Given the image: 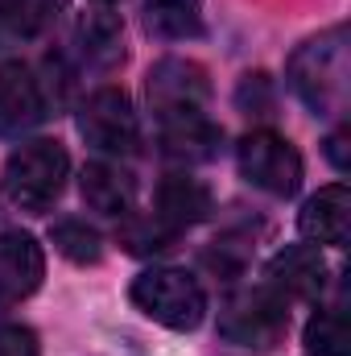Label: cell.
Returning a JSON list of instances; mask_svg holds the SVG:
<instances>
[{
  "mask_svg": "<svg viewBox=\"0 0 351 356\" xmlns=\"http://www.w3.org/2000/svg\"><path fill=\"white\" fill-rule=\"evenodd\" d=\"M236 162H240V175L248 178L252 186H261L268 195H293L302 186V154L277 137V133H248L240 145H236Z\"/></svg>",
  "mask_w": 351,
  "mask_h": 356,
  "instance_id": "5b68a950",
  "label": "cell"
},
{
  "mask_svg": "<svg viewBox=\"0 0 351 356\" xmlns=\"http://www.w3.org/2000/svg\"><path fill=\"white\" fill-rule=\"evenodd\" d=\"M298 228L314 245H348V232H351L348 186L335 182V186H323L318 195H310L306 207H302V216H298Z\"/></svg>",
  "mask_w": 351,
  "mask_h": 356,
  "instance_id": "30bf717a",
  "label": "cell"
},
{
  "mask_svg": "<svg viewBox=\"0 0 351 356\" xmlns=\"http://www.w3.org/2000/svg\"><path fill=\"white\" fill-rule=\"evenodd\" d=\"M0 356H42L37 336H33L29 327H21V323L0 327Z\"/></svg>",
  "mask_w": 351,
  "mask_h": 356,
  "instance_id": "44dd1931",
  "label": "cell"
},
{
  "mask_svg": "<svg viewBox=\"0 0 351 356\" xmlns=\"http://www.w3.org/2000/svg\"><path fill=\"white\" fill-rule=\"evenodd\" d=\"M46 277V253L29 232H4L0 236V294L4 298H29Z\"/></svg>",
  "mask_w": 351,
  "mask_h": 356,
  "instance_id": "9c48e42d",
  "label": "cell"
},
{
  "mask_svg": "<svg viewBox=\"0 0 351 356\" xmlns=\"http://www.w3.org/2000/svg\"><path fill=\"white\" fill-rule=\"evenodd\" d=\"M273 290L289 298H318L327 290V261L314 245H289L268 266Z\"/></svg>",
  "mask_w": 351,
  "mask_h": 356,
  "instance_id": "8fae6325",
  "label": "cell"
},
{
  "mask_svg": "<svg viewBox=\"0 0 351 356\" xmlns=\"http://www.w3.org/2000/svg\"><path fill=\"white\" fill-rule=\"evenodd\" d=\"M285 332H289V311L273 286L268 290H240L219 307V336L228 344L268 353L285 340Z\"/></svg>",
  "mask_w": 351,
  "mask_h": 356,
  "instance_id": "3957f363",
  "label": "cell"
},
{
  "mask_svg": "<svg viewBox=\"0 0 351 356\" xmlns=\"http://www.w3.org/2000/svg\"><path fill=\"white\" fill-rule=\"evenodd\" d=\"M219 141H223V129H219V124H211L203 112L162 120V145H166V154H174V158H186V162H207V158H215Z\"/></svg>",
  "mask_w": 351,
  "mask_h": 356,
  "instance_id": "5bb4252c",
  "label": "cell"
},
{
  "mask_svg": "<svg viewBox=\"0 0 351 356\" xmlns=\"http://www.w3.org/2000/svg\"><path fill=\"white\" fill-rule=\"evenodd\" d=\"M46 116V95L29 67L4 63L0 67V133H25Z\"/></svg>",
  "mask_w": 351,
  "mask_h": 356,
  "instance_id": "ba28073f",
  "label": "cell"
},
{
  "mask_svg": "<svg viewBox=\"0 0 351 356\" xmlns=\"http://www.w3.org/2000/svg\"><path fill=\"white\" fill-rule=\"evenodd\" d=\"M132 302L153 323L174 332H194L207 315V294L186 269H145L132 282Z\"/></svg>",
  "mask_w": 351,
  "mask_h": 356,
  "instance_id": "7a4b0ae2",
  "label": "cell"
},
{
  "mask_svg": "<svg viewBox=\"0 0 351 356\" xmlns=\"http://www.w3.org/2000/svg\"><path fill=\"white\" fill-rule=\"evenodd\" d=\"M145 21L162 38H194L198 25V0H145Z\"/></svg>",
  "mask_w": 351,
  "mask_h": 356,
  "instance_id": "2e32d148",
  "label": "cell"
},
{
  "mask_svg": "<svg viewBox=\"0 0 351 356\" xmlns=\"http://www.w3.org/2000/svg\"><path fill=\"white\" fill-rule=\"evenodd\" d=\"M306 348L314 356H351V323L343 311H318L306 323Z\"/></svg>",
  "mask_w": 351,
  "mask_h": 356,
  "instance_id": "ac0fdd59",
  "label": "cell"
},
{
  "mask_svg": "<svg viewBox=\"0 0 351 356\" xmlns=\"http://www.w3.org/2000/svg\"><path fill=\"white\" fill-rule=\"evenodd\" d=\"M79 46H83V54H87V63L95 67H112V63H120L124 58V25H120V17L116 13H87L83 21H79Z\"/></svg>",
  "mask_w": 351,
  "mask_h": 356,
  "instance_id": "9a60e30c",
  "label": "cell"
},
{
  "mask_svg": "<svg viewBox=\"0 0 351 356\" xmlns=\"http://www.w3.org/2000/svg\"><path fill=\"white\" fill-rule=\"evenodd\" d=\"M174 228L170 224H162L157 216H124V228H120V241H124V249L128 253H162V249H170L174 245Z\"/></svg>",
  "mask_w": 351,
  "mask_h": 356,
  "instance_id": "d6986e66",
  "label": "cell"
},
{
  "mask_svg": "<svg viewBox=\"0 0 351 356\" xmlns=\"http://www.w3.org/2000/svg\"><path fill=\"white\" fill-rule=\"evenodd\" d=\"M162 224H170L174 232L198 224L211 216V191L198 182V178L186 175H170L162 186H157V211H153Z\"/></svg>",
  "mask_w": 351,
  "mask_h": 356,
  "instance_id": "4fadbf2b",
  "label": "cell"
},
{
  "mask_svg": "<svg viewBox=\"0 0 351 356\" xmlns=\"http://www.w3.org/2000/svg\"><path fill=\"white\" fill-rule=\"evenodd\" d=\"M54 4H58V0H4V4H0V21L8 25V33L33 38V33L50 21Z\"/></svg>",
  "mask_w": 351,
  "mask_h": 356,
  "instance_id": "ffe728a7",
  "label": "cell"
},
{
  "mask_svg": "<svg viewBox=\"0 0 351 356\" xmlns=\"http://www.w3.org/2000/svg\"><path fill=\"white\" fill-rule=\"evenodd\" d=\"M99 4H116V0H99Z\"/></svg>",
  "mask_w": 351,
  "mask_h": 356,
  "instance_id": "603a6c76",
  "label": "cell"
},
{
  "mask_svg": "<svg viewBox=\"0 0 351 356\" xmlns=\"http://www.w3.org/2000/svg\"><path fill=\"white\" fill-rule=\"evenodd\" d=\"M67 175H71V158H67V149L58 141H29V145L12 149L8 154V170H4L8 195L21 207H29V211L50 207L62 195Z\"/></svg>",
  "mask_w": 351,
  "mask_h": 356,
  "instance_id": "277c9868",
  "label": "cell"
},
{
  "mask_svg": "<svg viewBox=\"0 0 351 356\" xmlns=\"http://www.w3.org/2000/svg\"><path fill=\"white\" fill-rule=\"evenodd\" d=\"M327 158L335 162V170H348L351 158H348V129H339V133H331L327 137Z\"/></svg>",
  "mask_w": 351,
  "mask_h": 356,
  "instance_id": "7402d4cb",
  "label": "cell"
},
{
  "mask_svg": "<svg viewBox=\"0 0 351 356\" xmlns=\"http://www.w3.org/2000/svg\"><path fill=\"white\" fill-rule=\"evenodd\" d=\"M149 104L157 112V120H170V116H190V112H203L211 83H207V71L190 58H162L153 71H149Z\"/></svg>",
  "mask_w": 351,
  "mask_h": 356,
  "instance_id": "52a82bcc",
  "label": "cell"
},
{
  "mask_svg": "<svg viewBox=\"0 0 351 356\" xmlns=\"http://www.w3.org/2000/svg\"><path fill=\"white\" fill-rule=\"evenodd\" d=\"M289 83L306 99V108H314V116H339L343 104H348V46H343V29L306 42L289 58Z\"/></svg>",
  "mask_w": 351,
  "mask_h": 356,
  "instance_id": "6da1fadb",
  "label": "cell"
},
{
  "mask_svg": "<svg viewBox=\"0 0 351 356\" xmlns=\"http://www.w3.org/2000/svg\"><path fill=\"white\" fill-rule=\"evenodd\" d=\"M79 191H83L87 207H91V211H99V216H112V220L132 216L137 186H132V178L124 175L120 166L87 162V166H83V175H79Z\"/></svg>",
  "mask_w": 351,
  "mask_h": 356,
  "instance_id": "7c38bea8",
  "label": "cell"
},
{
  "mask_svg": "<svg viewBox=\"0 0 351 356\" xmlns=\"http://www.w3.org/2000/svg\"><path fill=\"white\" fill-rule=\"evenodd\" d=\"M50 241H54V249H58L67 261H75V266H95V261L103 257V241H99L95 228H87V220H58V224L50 228Z\"/></svg>",
  "mask_w": 351,
  "mask_h": 356,
  "instance_id": "e0dca14e",
  "label": "cell"
},
{
  "mask_svg": "<svg viewBox=\"0 0 351 356\" xmlns=\"http://www.w3.org/2000/svg\"><path fill=\"white\" fill-rule=\"evenodd\" d=\"M79 133L87 137V145L103 149V154H132L141 141L132 99L120 88H99L79 108Z\"/></svg>",
  "mask_w": 351,
  "mask_h": 356,
  "instance_id": "8992f818",
  "label": "cell"
}]
</instances>
